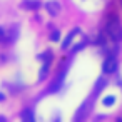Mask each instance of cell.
Segmentation results:
<instances>
[{"mask_svg": "<svg viewBox=\"0 0 122 122\" xmlns=\"http://www.w3.org/2000/svg\"><path fill=\"white\" fill-rule=\"evenodd\" d=\"M107 34H109V37H110L112 40H115V42L122 40V27H120V22H119L117 17H114V19H110V20L107 22Z\"/></svg>", "mask_w": 122, "mask_h": 122, "instance_id": "obj_1", "label": "cell"}, {"mask_svg": "<svg viewBox=\"0 0 122 122\" xmlns=\"http://www.w3.org/2000/svg\"><path fill=\"white\" fill-rule=\"evenodd\" d=\"M104 72L105 74H114L115 72V69H117V59L115 57H109L105 62H104Z\"/></svg>", "mask_w": 122, "mask_h": 122, "instance_id": "obj_2", "label": "cell"}, {"mask_svg": "<svg viewBox=\"0 0 122 122\" xmlns=\"http://www.w3.org/2000/svg\"><path fill=\"white\" fill-rule=\"evenodd\" d=\"M45 9L49 10V14H50L52 17L59 15V12L62 10L60 4H59V2H55V0H50V2H47V4H45Z\"/></svg>", "mask_w": 122, "mask_h": 122, "instance_id": "obj_3", "label": "cell"}, {"mask_svg": "<svg viewBox=\"0 0 122 122\" xmlns=\"http://www.w3.org/2000/svg\"><path fill=\"white\" fill-rule=\"evenodd\" d=\"M22 7L27 9V10H37L40 7V2L39 0H25V2L22 4Z\"/></svg>", "mask_w": 122, "mask_h": 122, "instance_id": "obj_4", "label": "cell"}, {"mask_svg": "<svg viewBox=\"0 0 122 122\" xmlns=\"http://www.w3.org/2000/svg\"><path fill=\"white\" fill-rule=\"evenodd\" d=\"M35 117H34V112L30 110V109H27V110H24L22 112V120H34Z\"/></svg>", "mask_w": 122, "mask_h": 122, "instance_id": "obj_5", "label": "cell"}, {"mask_svg": "<svg viewBox=\"0 0 122 122\" xmlns=\"http://www.w3.org/2000/svg\"><path fill=\"white\" fill-rule=\"evenodd\" d=\"M114 102H115V97H114V95H107V97L102 100V104H104V105H107V107L114 105Z\"/></svg>", "mask_w": 122, "mask_h": 122, "instance_id": "obj_6", "label": "cell"}, {"mask_svg": "<svg viewBox=\"0 0 122 122\" xmlns=\"http://www.w3.org/2000/svg\"><path fill=\"white\" fill-rule=\"evenodd\" d=\"M72 39H74V34H72V32H70V34H69V35H67V39H65V42H64V44H62V49H67V47H69V44H70V42H72Z\"/></svg>", "mask_w": 122, "mask_h": 122, "instance_id": "obj_7", "label": "cell"}, {"mask_svg": "<svg viewBox=\"0 0 122 122\" xmlns=\"http://www.w3.org/2000/svg\"><path fill=\"white\" fill-rule=\"evenodd\" d=\"M59 37H60V32H54L50 39H52V42H57V40H59Z\"/></svg>", "mask_w": 122, "mask_h": 122, "instance_id": "obj_8", "label": "cell"}, {"mask_svg": "<svg viewBox=\"0 0 122 122\" xmlns=\"http://www.w3.org/2000/svg\"><path fill=\"white\" fill-rule=\"evenodd\" d=\"M0 100H4V94H0Z\"/></svg>", "mask_w": 122, "mask_h": 122, "instance_id": "obj_9", "label": "cell"}]
</instances>
